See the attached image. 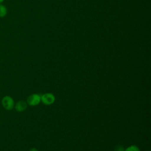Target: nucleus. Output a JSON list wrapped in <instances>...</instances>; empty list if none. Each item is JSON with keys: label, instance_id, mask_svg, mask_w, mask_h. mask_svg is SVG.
I'll list each match as a JSON object with an SVG mask.
<instances>
[{"label": "nucleus", "instance_id": "obj_1", "mask_svg": "<svg viewBox=\"0 0 151 151\" xmlns=\"http://www.w3.org/2000/svg\"><path fill=\"white\" fill-rule=\"evenodd\" d=\"M3 107L6 110H11L14 108L15 102L14 99L9 96H4L1 101Z\"/></svg>", "mask_w": 151, "mask_h": 151}, {"label": "nucleus", "instance_id": "obj_2", "mask_svg": "<svg viewBox=\"0 0 151 151\" xmlns=\"http://www.w3.org/2000/svg\"><path fill=\"white\" fill-rule=\"evenodd\" d=\"M55 97L52 93H46L41 96V102L45 105H51L55 102Z\"/></svg>", "mask_w": 151, "mask_h": 151}, {"label": "nucleus", "instance_id": "obj_3", "mask_svg": "<svg viewBox=\"0 0 151 151\" xmlns=\"http://www.w3.org/2000/svg\"><path fill=\"white\" fill-rule=\"evenodd\" d=\"M28 105L30 106H35L41 103V96L37 93L29 95L26 101Z\"/></svg>", "mask_w": 151, "mask_h": 151}, {"label": "nucleus", "instance_id": "obj_4", "mask_svg": "<svg viewBox=\"0 0 151 151\" xmlns=\"http://www.w3.org/2000/svg\"><path fill=\"white\" fill-rule=\"evenodd\" d=\"M27 103L24 100L18 101L14 106L15 110L18 112H22L25 111L27 107Z\"/></svg>", "mask_w": 151, "mask_h": 151}, {"label": "nucleus", "instance_id": "obj_5", "mask_svg": "<svg viewBox=\"0 0 151 151\" xmlns=\"http://www.w3.org/2000/svg\"><path fill=\"white\" fill-rule=\"evenodd\" d=\"M7 14V9L6 8L0 4V17H4L6 16Z\"/></svg>", "mask_w": 151, "mask_h": 151}, {"label": "nucleus", "instance_id": "obj_6", "mask_svg": "<svg viewBox=\"0 0 151 151\" xmlns=\"http://www.w3.org/2000/svg\"><path fill=\"white\" fill-rule=\"evenodd\" d=\"M124 151H140L139 147L134 145H132L124 149Z\"/></svg>", "mask_w": 151, "mask_h": 151}, {"label": "nucleus", "instance_id": "obj_7", "mask_svg": "<svg viewBox=\"0 0 151 151\" xmlns=\"http://www.w3.org/2000/svg\"><path fill=\"white\" fill-rule=\"evenodd\" d=\"M124 148L123 146L119 145L117 146V147L115 148V151H124Z\"/></svg>", "mask_w": 151, "mask_h": 151}, {"label": "nucleus", "instance_id": "obj_8", "mask_svg": "<svg viewBox=\"0 0 151 151\" xmlns=\"http://www.w3.org/2000/svg\"><path fill=\"white\" fill-rule=\"evenodd\" d=\"M28 151H39V150L35 147H32V148H31Z\"/></svg>", "mask_w": 151, "mask_h": 151}, {"label": "nucleus", "instance_id": "obj_9", "mask_svg": "<svg viewBox=\"0 0 151 151\" xmlns=\"http://www.w3.org/2000/svg\"><path fill=\"white\" fill-rule=\"evenodd\" d=\"M4 0H0V4L2 3V2H4Z\"/></svg>", "mask_w": 151, "mask_h": 151}, {"label": "nucleus", "instance_id": "obj_10", "mask_svg": "<svg viewBox=\"0 0 151 151\" xmlns=\"http://www.w3.org/2000/svg\"><path fill=\"white\" fill-rule=\"evenodd\" d=\"M145 151H149V150H145Z\"/></svg>", "mask_w": 151, "mask_h": 151}]
</instances>
